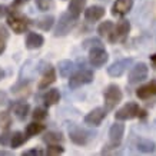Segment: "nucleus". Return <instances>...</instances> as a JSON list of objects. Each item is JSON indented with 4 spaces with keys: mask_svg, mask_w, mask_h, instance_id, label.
Here are the masks:
<instances>
[{
    "mask_svg": "<svg viewBox=\"0 0 156 156\" xmlns=\"http://www.w3.org/2000/svg\"><path fill=\"white\" fill-rule=\"evenodd\" d=\"M145 116H146V112L137 103H135V102H128L123 108H120L115 113V119L116 120H130V119L145 118Z\"/></svg>",
    "mask_w": 156,
    "mask_h": 156,
    "instance_id": "1",
    "label": "nucleus"
},
{
    "mask_svg": "<svg viewBox=\"0 0 156 156\" xmlns=\"http://www.w3.org/2000/svg\"><path fill=\"white\" fill-rule=\"evenodd\" d=\"M69 136H70L72 142L76 145H87L96 136V133L85 128H80L77 125H72L69 128Z\"/></svg>",
    "mask_w": 156,
    "mask_h": 156,
    "instance_id": "2",
    "label": "nucleus"
},
{
    "mask_svg": "<svg viewBox=\"0 0 156 156\" xmlns=\"http://www.w3.org/2000/svg\"><path fill=\"white\" fill-rule=\"evenodd\" d=\"M122 96H123L122 90H120V87H119L118 85H109L103 93L106 110H112V109L116 108V105L120 103Z\"/></svg>",
    "mask_w": 156,
    "mask_h": 156,
    "instance_id": "3",
    "label": "nucleus"
},
{
    "mask_svg": "<svg viewBox=\"0 0 156 156\" xmlns=\"http://www.w3.org/2000/svg\"><path fill=\"white\" fill-rule=\"evenodd\" d=\"M76 20L77 19L73 17L69 12L60 14L59 22H57V26H56V30H55V36H56V37H62V36L69 34L72 29L76 26Z\"/></svg>",
    "mask_w": 156,
    "mask_h": 156,
    "instance_id": "4",
    "label": "nucleus"
},
{
    "mask_svg": "<svg viewBox=\"0 0 156 156\" xmlns=\"http://www.w3.org/2000/svg\"><path fill=\"white\" fill-rule=\"evenodd\" d=\"M7 24L13 29L14 33H23V32L27 30L29 24H30V20H29L26 16H23L22 13L14 10V12H12V13L9 14V17H7Z\"/></svg>",
    "mask_w": 156,
    "mask_h": 156,
    "instance_id": "5",
    "label": "nucleus"
},
{
    "mask_svg": "<svg viewBox=\"0 0 156 156\" xmlns=\"http://www.w3.org/2000/svg\"><path fill=\"white\" fill-rule=\"evenodd\" d=\"M129 32H130V23H129V20L122 19L116 26H113V30H112L110 34L108 36L109 42L116 43V42H119V40H125V39L128 37Z\"/></svg>",
    "mask_w": 156,
    "mask_h": 156,
    "instance_id": "6",
    "label": "nucleus"
},
{
    "mask_svg": "<svg viewBox=\"0 0 156 156\" xmlns=\"http://www.w3.org/2000/svg\"><path fill=\"white\" fill-rule=\"evenodd\" d=\"M147 75H149V67H147L146 63L143 62H139L135 66L130 69L129 72V83L130 85H136V83H140L145 79H147Z\"/></svg>",
    "mask_w": 156,
    "mask_h": 156,
    "instance_id": "7",
    "label": "nucleus"
},
{
    "mask_svg": "<svg viewBox=\"0 0 156 156\" xmlns=\"http://www.w3.org/2000/svg\"><path fill=\"white\" fill-rule=\"evenodd\" d=\"M93 80V72L87 70V69H83V70H79L77 73L72 76L69 79V87L72 89H77L83 85H87Z\"/></svg>",
    "mask_w": 156,
    "mask_h": 156,
    "instance_id": "8",
    "label": "nucleus"
},
{
    "mask_svg": "<svg viewBox=\"0 0 156 156\" xmlns=\"http://www.w3.org/2000/svg\"><path fill=\"white\" fill-rule=\"evenodd\" d=\"M109 56H108V52L105 50L102 46H93L90 49L89 52V62L90 65L93 67H100L103 66L105 63L108 62Z\"/></svg>",
    "mask_w": 156,
    "mask_h": 156,
    "instance_id": "9",
    "label": "nucleus"
},
{
    "mask_svg": "<svg viewBox=\"0 0 156 156\" xmlns=\"http://www.w3.org/2000/svg\"><path fill=\"white\" fill-rule=\"evenodd\" d=\"M132 63H133L132 57H128V59H120V60L115 62L113 65H110V66L108 67L109 76H112V77H120V76H122L123 73L130 67Z\"/></svg>",
    "mask_w": 156,
    "mask_h": 156,
    "instance_id": "10",
    "label": "nucleus"
},
{
    "mask_svg": "<svg viewBox=\"0 0 156 156\" xmlns=\"http://www.w3.org/2000/svg\"><path fill=\"white\" fill-rule=\"evenodd\" d=\"M106 109L103 108H96L93 110H90L89 113L85 116V123L89 126H99L103 122V119L106 118Z\"/></svg>",
    "mask_w": 156,
    "mask_h": 156,
    "instance_id": "11",
    "label": "nucleus"
},
{
    "mask_svg": "<svg viewBox=\"0 0 156 156\" xmlns=\"http://www.w3.org/2000/svg\"><path fill=\"white\" fill-rule=\"evenodd\" d=\"M125 135V125L122 123H115L112 125V128L109 130V139H110V145L112 147H118L120 145Z\"/></svg>",
    "mask_w": 156,
    "mask_h": 156,
    "instance_id": "12",
    "label": "nucleus"
},
{
    "mask_svg": "<svg viewBox=\"0 0 156 156\" xmlns=\"http://www.w3.org/2000/svg\"><path fill=\"white\" fill-rule=\"evenodd\" d=\"M133 7V0H116L112 6V14L113 16H125L128 14Z\"/></svg>",
    "mask_w": 156,
    "mask_h": 156,
    "instance_id": "13",
    "label": "nucleus"
},
{
    "mask_svg": "<svg viewBox=\"0 0 156 156\" xmlns=\"http://www.w3.org/2000/svg\"><path fill=\"white\" fill-rule=\"evenodd\" d=\"M136 96L142 100L151 99V98L156 96V82L153 80V82H151V83H146V85L140 86V87L136 90Z\"/></svg>",
    "mask_w": 156,
    "mask_h": 156,
    "instance_id": "14",
    "label": "nucleus"
},
{
    "mask_svg": "<svg viewBox=\"0 0 156 156\" xmlns=\"http://www.w3.org/2000/svg\"><path fill=\"white\" fill-rule=\"evenodd\" d=\"M103 16H105V7H102V6H90L89 9L85 10V19L87 22H92V23L100 20Z\"/></svg>",
    "mask_w": 156,
    "mask_h": 156,
    "instance_id": "15",
    "label": "nucleus"
},
{
    "mask_svg": "<svg viewBox=\"0 0 156 156\" xmlns=\"http://www.w3.org/2000/svg\"><path fill=\"white\" fill-rule=\"evenodd\" d=\"M43 43H44L43 36L39 33H34V32H30V33L27 34V37H26V48L30 49V50L42 48Z\"/></svg>",
    "mask_w": 156,
    "mask_h": 156,
    "instance_id": "16",
    "label": "nucleus"
},
{
    "mask_svg": "<svg viewBox=\"0 0 156 156\" xmlns=\"http://www.w3.org/2000/svg\"><path fill=\"white\" fill-rule=\"evenodd\" d=\"M136 147L137 151L143 152V153H152L156 151V143L149 137H139L136 142Z\"/></svg>",
    "mask_w": 156,
    "mask_h": 156,
    "instance_id": "17",
    "label": "nucleus"
},
{
    "mask_svg": "<svg viewBox=\"0 0 156 156\" xmlns=\"http://www.w3.org/2000/svg\"><path fill=\"white\" fill-rule=\"evenodd\" d=\"M56 82V70L53 67H49L48 70L43 73L42 76V80L39 83V89L43 90V89H48L49 86Z\"/></svg>",
    "mask_w": 156,
    "mask_h": 156,
    "instance_id": "18",
    "label": "nucleus"
},
{
    "mask_svg": "<svg viewBox=\"0 0 156 156\" xmlns=\"http://www.w3.org/2000/svg\"><path fill=\"white\" fill-rule=\"evenodd\" d=\"M60 99V93H59V89H49L44 95H43V103L46 108H50L53 105H56Z\"/></svg>",
    "mask_w": 156,
    "mask_h": 156,
    "instance_id": "19",
    "label": "nucleus"
},
{
    "mask_svg": "<svg viewBox=\"0 0 156 156\" xmlns=\"http://www.w3.org/2000/svg\"><path fill=\"white\" fill-rule=\"evenodd\" d=\"M86 6V0H70V5H69V7H67V10H69V13L73 16V17H79L82 13V10L85 9Z\"/></svg>",
    "mask_w": 156,
    "mask_h": 156,
    "instance_id": "20",
    "label": "nucleus"
},
{
    "mask_svg": "<svg viewBox=\"0 0 156 156\" xmlns=\"http://www.w3.org/2000/svg\"><path fill=\"white\" fill-rule=\"evenodd\" d=\"M29 110H30V106L24 102H19L13 106V112H14V116L19 119V120H24L27 118L29 115Z\"/></svg>",
    "mask_w": 156,
    "mask_h": 156,
    "instance_id": "21",
    "label": "nucleus"
},
{
    "mask_svg": "<svg viewBox=\"0 0 156 156\" xmlns=\"http://www.w3.org/2000/svg\"><path fill=\"white\" fill-rule=\"evenodd\" d=\"M57 69H59V75L62 77H69L72 72L75 70V63L70 60H60L57 65Z\"/></svg>",
    "mask_w": 156,
    "mask_h": 156,
    "instance_id": "22",
    "label": "nucleus"
},
{
    "mask_svg": "<svg viewBox=\"0 0 156 156\" xmlns=\"http://www.w3.org/2000/svg\"><path fill=\"white\" fill-rule=\"evenodd\" d=\"M55 23V17H53L52 14H49V16H43V17H39L34 24L37 26L39 29H42V30H50Z\"/></svg>",
    "mask_w": 156,
    "mask_h": 156,
    "instance_id": "23",
    "label": "nucleus"
},
{
    "mask_svg": "<svg viewBox=\"0 0 156 156\" xmlns=\"http://www.w3.org/2000/svg\"><path fill=\"white\" fill-rule=\"evenodd\" d=\"M43 130H44V125L39 123L37 120L29 123L27 126H26V135H27V136H36L39 133H42Z\"/></svg>",
    "mask_w": 156,
    "mask_h": 156,
    "instance_id": "24",
    "label": "nucleus"
},
{
    "mask_svg": "<svg viewBox=\"0 0 156 156\" xmlns=\"http://www.w3.org/2000/svg\"><path fill=\"white\" fill-rule=\"evenodd\" d=\"M27 140V137L24 136V133L22 132H13L12 133V137H10V146L16 149V147L22 146L24 142Z\"/></svg>",
    "mask_w": 156,
    "mask_h": 156,
    "instance_id": "25",
    "label": "nucleus"
},
{
    "mask_svg": "<svg viewBox=\"0 0 156 156\" xmlns=\"http://www.w3.org/2000/svg\"><path fill=\"white\" fill-rule=\"evenodd\" d=\"M43 142H46L48 145H55V143L63 142V136L59 132H48L43 136Z\"/></svg>",
    "mask_w": 156,
    "mask_h": 156,
    "instance_id": "26",
    "label": "nucleus"
},
{
    "mask_svg": "<svg viewBox=\"0 0 156 156\" xmlns=\"http://www.w3.org/2000/svg\"><path fill=\"white\" fill-rule=\"evenodd\" d=\"M7 40H9V32H7V29L3 24H0V55L6 50Z\"/></svg>",
    "mask_w": 156,
    "mask_h": 156,
    "instance_id": "27",
    "label": "nucleus"
},
{
    "mask_svg": "<svg viewBox=\"0 0 156 156\" xmlns=\"http://www.w3.org/2000/svg\"><path fill=\"white\" fill-rule=\"evenodd\" d=\"M112 30H113V23H112L110 20H105L102 24H99L98 33H99L100 36H109Z\"/></svg>",
    "mask_w": 156,
    "mask_h": 156,
    "instance_id": "28",
    "label": "nucleus"
},
{
    "mask_svg": "<svg viewBox=\"0 0 156 156\" xmlns=\"http://www.w3.org/2000/svg\"><path fill=\"white\" fill-rule=\"evenodd\" d=\"M12 125V116L9 112H0V129H9Z\"/></svg>",
    "mask_w": 156,
    "mask_h": 156,
    "instance_id": "29",
    "label": "nucleus"
},
{
    "mask_svg": "<svg viewBox=\"0 0 156 156\" xmlns=\"http://www.w3.org/2000/svg\"><path fill=\"white\" fill-rule=\"evenodd\" d=\"M32 116H33L34 120H43V119L48 118V110L44 108H36L33 110V113H32Z\"/></svg>",
    "mask_w": 156,
    "mask_h": 156,
    "instance_id": "30",
    "label": "nucleus"
},
{
    "mask_svg": "<svg viewBox=\"0 0 156 156\" xmlns=\"http://www.w3.org/2000/svg\"><path fill=\"white\" fill-rule=\"evenodd\" d=\"M36 6L42 12H48L53 7V0H36Z\"/></svg>",
    "mask_w": 156,
    "mask_h": 156,
    "instance_id": "31",
    "label": "nucleus"
},
{
    "mask_svg": "<svg viewBox=\"0 0 156 156\" xmlns=\"http://www.w3.org/2000/svg\"><path fill=\"white\" fill-rule=\"evenodd\" d=\"M65 152V149L62 146H59V143H55V145H50V146L46 149V155L55 156V155H62Z\"/></svg>",
    "mask_w": 156,
    "mask_h": 156,
    "instance_id": "32",
    "label": "nucleus"
},
{
    "mask_svg": "<svg viewBox=\"0 0 156 156\" xmlns=\"http://www.w3.org/2000/svg\"><path fill=\"white\" fill-rule=\"evenodd\" d=\"M10 137H12V133L7 132V129H5V132L0 133V145H2V146L10 145Z\"/></svg>",
    "mask_w": 156,
    "mask_h": 156,
    "instance_id": "33",
    "label": "nucleus"
},
{
    "mask_svg": "<svg viewBox=\"0 0 156 156\" xmlns=\"http://www.w3.org/2000/svg\"><path fill=\"white\" fill-rule=\"evenodd\" d=\"M89 46H102V42H100L99 39H89V40H85L83 43V48H89Z\"/></svg>",
    "mask_w": 156,
    "mask_h": 156,
    "instance_id": "34",
    "label": "nucleus"
},
{
    "mask_svg": "<svg viewBox=\"0 0 156 156\" xmlns=\"http://www.w3.org/2000/svg\"><path fill=\"white\" fill-rule=\"evenodd\" d=\"M34 155H43V152L40 149H29V151L23 152V156H34Z\"/></svg>",
    "mask_w": 156,
    "mask_h": 156,
    "instance_id": "35",
    "label": "nucleus"
},
{
    "mask_svg": "<svg viewBox=\"0 0 156 156\" xmlns=\"http://www.w3.org/2000/svg\"><path fill=\"white\" fill-rule=\"evenodd\" d=\"M6 103H7V93L3 92V90H0V108Z\"/></svg>",
    "mask_w": 156,
    "mask_h": 156,
    "instance_id": "36",
    "label": "nucleus"
},
{
    "mask_svg": "<svg viewBox=\"0 0 156 156\" xmlns=\"http://www.w3.org/2000/svg\"><path fill=\"white\" fill-rule=\"evenodd\" d=\"M29 0H14L13 2V5H12V7H19V6H22V5H26Z\"/></svg>",
    "mask_w": 156,
    "mask_h": 156,
    "instance_id": "37",
    "label": "nucleus"
},
{
    "mask_svg": "<svg viewBox=\"0 0 156 156\" xmlns=\"http://www.w3.org/2000/svg\"><path fill=\"white\" fill-rule=\"evenodd\" d=\"M6 13H7V9H6V6L0 5V17H3Z\"/></svg>",
    "mask_w": 156,
    "mask_h": 156,
    "instance_id": "38",
    "label": "nucleus"
},
{
    "mask_svg": "<svg viewBox=\"0 0 156 156\" xmlns=\"http://www.w3.org/2000/svg\"><path fill=\"white\" fill-rule=\"evenodd\" d=\"M151 62H152V65H153V67L156 69V53L151 56Z\"/></svg>",
    "mask_w": 156,
    "mask_h": 156,
    "instance_id": "39",
    "label": "nucleus"
},
{
    "mask_svg": "<svg viewBox=\"0 0 156 156\" xmlns=\"http://www.w3.org/2000/svg\"><path fill=\"white\" fill-rule=\"evenodd\" d=\"M3 77H5V72H3V69L0 67V80H2Z\"/></svg>",
    "mask_w": 156,
    "mask_h": 156,
    "instance_id": "40",
    "label": "nucleus"
}]
</instances>
